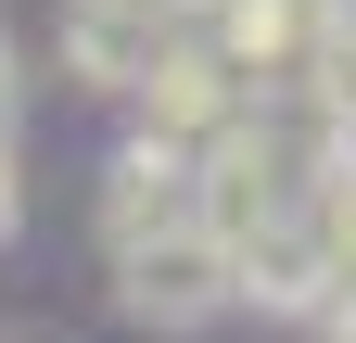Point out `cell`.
Wrapping results in <instances>:
<instances>
[{
	"label": "cell",
	"instance_id": "obj_4",
	"mask_svg": "<svg viewBox=\"0 0 356 343\" xmlns=\"http://www.w3.org/2000/svg\"><path fill=\"white\" fill-rule=\"evenodd\" d=\"M204 51L242 76V90H305V51H318V0H204Z\"/></svg>",
	"mask_w": 356,
	"mask_h": 343
},
{
	"label": "cell",
	"instance_id": "obj_5",
	"mask_svg": "<svg viewBox=\"0 0 356 343\" xmlns=\"http://www.w3.org/2000/svg\"><path fill=\"white\" fill-rule=\"evenodd\" d=\"M305 242H318V267H305L293 331L305 343H356V165H331V178L305 191Z\"/></svg>",
	"mask_w": 356,
	"mask_h": 343
},
{
	"label": "cell",
	"instance_id": "obj_8",
	"mask_svg": "<svg viewBox=\"0 0 356 343\" xmlns=\"http://www.w3.org/2000/svg\"><path fill=\"white\" fill-rule=\"evenodd\" d=\"M343 165H356V140H343Z\"/></svg>",
	"mask_w": 356,
	"mask_h": 343
},
{
	"label": "cell",
	"instance_id": "obj_2",
	"mask_svg": "<svg viewBox=\"0 0 356 343\" xmlns=\"http://www.w3.org/2000/svg\"><path fill=\"white\" fill-rule=\"evenodd\" d=\"M102 292L140 331H204V318H229V254H216L204 217H153V229L102 242Z\"/></svg>",
	"mask_w": 356,
	"mask_h": 343
},
{
	"label": "cell",
	"instance_id": "obj_6",
	"mask_svg": "<svg viewBox=\"0 0 356 343\" xmlns=\"http://www.w3.org/2000/svg\"><path fill=\"white\" fill-rule=\"evenodd\" d=\"M305 102L356 140V0H318V51H305Z\"/></svg>",
	"mask_w": 356,
	"mask_h": 343
},
{
	"label": "cell",
	"instance_id": "obj_1",
	"mask_svg": "<svg viewBox=\"0 0 356 343\" xmlns=\"http://www.w3.org/2000/svg\"><path fill=\"white\" fill-rule=\"evenodd\" d=\"M191 26H204V0H51V64H64V90L127 115L165 51H191Z\"/></svg>",
	"mask_w": 356,
	"mask_h": 343
},
{
	"label": "cell",
	"instance_id": "obj_3",
	"mask_svg": "<svg viewBox=\"0 0 356 343\" xmlns=\"http://www.w3.org/2000/svg\"><path fill=\"white\" fill-rule=\"evenodd\" d=\"M242 102H254V90H242V76L191 38V51H165V64L140 76V102H127V140H153V153H178V165H191L204 140H229V115H242Z\"/></svg>",
	"mask_w": 356,
	"mask_h": 343
},
{
	"label": "cell",
	"instance_id": "obj_7",
	"mask_svg": "<svg viewBox=\"0 0 356 343\" xmlns=\"http://www.w3.org/2000/svg\"><path fill=\"white\" fill-rule=\"evenodd\" d=\"M0 140H26V51H13V26H0Z\"/></svg>",
	"mask_w": 356,
	"mask_h": 343
}]
</instances>
